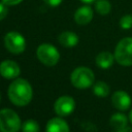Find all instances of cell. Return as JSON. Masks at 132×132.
<instances>
[{
    "mask_svg": "<svg viewBox=\"0 0 132 132\" xmlns=\"http://www.w3.org/2000/svg\"><path fill=\"white\" fill-rule=\"evenodd\" d=\"M43 1L45 4H47L48 6H52V7H57L63 2V0H43Z\"/></svg>",
    "mask_w": 132,
    "mask_h": 132,
    "instance_id": "obj_20",
    "label": "cell"
},
{
    "mask_svg": "<svg viewBox=\"0 0 132 132\" xmlns=\"http://www.w3.org/2000/svg\"><path fill=\"white\" fill-rule=\"evenodd\" d=\"M4 45L11 54L19 55L22 54L26 48V39L21 33L10 31L4 36Z\"/></svg>",
    "mask_w": 132,
    "mask_h": 132,
    "instance_id": "obj_6",
    "label": "cell"
},
{
    "mask_svg": "<svg viewBox=\"0 0 132 132\" xmlns=\"http://www.w3.org/2000/svg\"><path fill=\"white\" fill-rule=\"evenodd\" d=\"M127 123H128V118L126 117V114L121 112H117L112 114L109 120V124L114 129V131L127 127Z\"/></svg>",
    "mask_w": 132,
    "mask_h": 132,
    "instance_id": "obj_14",
    "label": "cell"
},
{
    "mask_svg": "<svg viewBox=\"0 0 132 132\" xmlns=\"http://www.w3.org/2000/svg\"><path fill=\"white\" fill-rule=\"evenodd\" d=\"M1 1L4 2L7 6H14V5H18L21 2H23L24 0H1Z\"/></svg>",
    "mask_w": 132,
    "mask_h": 132,
    "instance_id": "obj_21",
    "label": "cell"
},
{
    "mask_svg": "<svg viewBox=\"0 0 132 132\" xmlns=\"http://www.w3.org/2000/svg\"><path fill=\"white\" fill-rule=\"evenodd\" d=\"M114 132H132V128L130 127H125V128H122L120 130H116Z\"/></svg>",
    "mask_w": 132,
    "mask_h": 132,
    "instance_id": "obj_22",
    "label": "cell"
},
{
    "mask_svg": "<svg viewBox=\"0 0 132 132\" xmlns=\"http://www.w3.org/2000/svg\"><path fill=\"white\" fill-rule=\"evenodd\" d=\"M7 94L10 101L14 105L25 106L30 103L33 96V91L28 80L24 78H16L9 85Z\"/></svg>",
    "mask_w": 132,
    "mask_h": 132,
    "instance_id": "obj_1",
    "label": "cell"
},
{
    "mask_svg": "<svg viewBox=\"0 0 132 132\" xmlns=\"http://www.w3.org/2000/svg\"><path fill=\"white\" fill-rule=\"evenodd\" d=\"M21 73L20 66L16 62L11 60H5L0 63V74L4 78H16Z\"/></svg>",
    "mask_w": 132,
    "mask_h": 132,
    "instance_id": "obj_9",
    "label": "cell"
},
{
    "mask_svg": "<svg viewBox=\"0 0 132 132\" xmlns=\"http://www.w3.org/2000/svg\"><path fill=\"white\" fill-rule=\"evenodd\" d=\"M114 55L109 52H101L96 57V65L101 69H108L112 66L114 61Z\"/></svg>",
    "mask_w": 132,
    "mask_h": 132,
    "instance_id": "obj_13",
    "label": "cell"
},
{
    "mask_svg": "<svg viewBox=\"0 0 132 132\" xmlns=\"http://www.w3.org/2000/svg\"><path fill=\"white\" fill-rule=\"evenodd\" d=\"M79 1H81L82 3H86V4H90V3H93V2H95L96 0H79Z\"/></svg>",
    "mask_w": 132,
    "mask_h": 132,
    "instance_id": "obj_23",
    "label": "cell"
},
{
    "mask_svg": "<svg viewBox=\"0 0 132 132\" xmlns=\"http://www.w3.org/2000/svg\"><path fill=\"white\" fill-rule=\"evenodd\" d=\"M119 25L124 30H129L132 28V15L131 14H125L120 19Z\"/></svg>",
    "mask_w": 132,
    "mask_h": 132,
    "instance_id": "obj_18",
    "label": "cell"
},
{
    "mask_svg": "<svg viewBox=\"0 0 132 132\" xmlns=\"http://www.w3.org/2000/svg\"><path fill=\"white\" fill-rule=\"evenodd\" d=\"M23 132H39V125L34 120H28L22 125Z\"/></svg>",
    "mask_w": 132,
    "mask_h": 132,
    "instance_id": "obj_17",
    "label": "cell"
},
{
    "mask_svg": "<svg viewBox=\"0 0 132 132\" xmlns=\"http://www.w3.org/2000/svg\"><path fill=\"white\" fill-rule=\"evenodd\" d=\"M7 13H8L7 5L4 2L0 1V21L4 20L6 18V15H7Z\"/></svg>",
    "mask_w": 132,
    "mask_h": 132,
    "instance_id": "obj_19",
    "label": "cell"
},
{
    "mask_svg": "<svg viewBox=\"0 0 132 132\" xmlns=\"http://www.w3.org/2000/svg\"><path fill=\"white\" fill-rule=\"evenodd\" d=\"M78 36L72 31H64L58 36V41L65 47H73L78 43Z\"/></svg>",
    "mask_w": 132,
    "mask_h": 132,
    "instance_id": "obj_12",
    "label": "cell"
},
{
    "mask_svg": "<svg viewBox=\"0 0 132 132\" xmlns=\"http://www.w3.org/2000/svg\"><path fill=\"white\" fill-rule=\"evenodd\" d=\"M75 108V101L71 96H61L59 97L54 105L55 112L60 117L69 116Z\"/></svg>",
    "mask_w": 132,
    "mask_h": 132,
    "instance_id": "obj_7",
    "label": "cell"
},
{
    "mask_svg": "<svg viewBox=\"0 0 132 132\" xmlns=\"http://www.w3.org/2000/svg\"><path fill=\"white\" fill-rule=\"evenodd\" d=\"M0 102H1V95H0Z\"/></svg>",
    "mask_w": 132,
    "mask_h": 132,
    "instance_id": "obj_25",
    "label": "cell"
},
{
    "mask_svg": "<svg viewBox=\"0 0 132 132\" xmlns=\"http://www.w3.org/2000/svg\"><path fill=\"white\" fill-rule=\"evenodd\" d=\"M38 60L45 66H54L59 62L60 54L58 50L50 43H42L36 50Z\"/></svg>",
    "mask_w": 132,
    "mask_h": 132,
    "instance_id": "obj_5",
    "label": "cell"
},
{
    "mask_svg": "<svg viewBox=\"0 0 132 132\" xmlns=\"http://www.w3.org/2000/svg\"><path fill=\"white\" fill-rule=\"evenodd\" d=\"M114 59L122 66H132V37L121 39L114 48Z\"/></svg>",
    "mask_w": 132,
    "mask_h": 132,
    "instance_id": "obj_2",
    "label": "cell"
},
{
    "mask_svg": "<svg viewBox=\"0 0 132 132\" xmlns=\"http://www.w3.org/2000/svg\"><path fill=\"white\" fill-rule=\"evenodd\" d=\"M129 121H130V123L132 124V110H131L130 113H129Z\"/></svg>",
    "mask_w": 132,
    "mask_h": 132,
    "instance_id": "obj_24",
    "label": "cell"
},
{
    "mask_svg": "<svg viewBox=\"0 0 132 132\" xmlns=\"http://www.w3.org/2000/svg\"><path fill=\"white\" fill-rule=\"evenodd\" d=\"M71 84L77 88V89H87L90 88L95 80V75L94 72L88 68V67H77L75 68L70 76Z\"/></svg>",
    "mask_w": 132,
    "mask_h": 132,
    "instance_id": "obj_4",
    "label": "cell"
},
{
    "mask_svg": "<svg viewBox=\"0 0 132 132\" xmlns=\"http://www.w3.org/2000/svg\"><path fill=\"white\" fill-rule=\"evenodd\" d=\"M45 131L46 132H69V127L63 119L53 118L47 122Z\"/></svg>",
    "mask_w": 132,
    "mask_h": 132,
    "instance_id": "obj_11",
    "label": "cell"
},
{
    "mask_svg": "<svg viewBox=\"0 0 132 132\" xmlns=\"http://www.w3.org/2000/svg\"><path fill=\"white\" fill-rule=\"evenodd\" d=\"M93 15H94V12H93L92 7L89 5H82L75 10L73 18H74V22L77 25L84 26V25L89 24L92 21Z\"/></svg>",
    "mask_w": 132,
    "mask_h": 132,
    "instance_id": "obj_10",
    "label": "cell"
},
{
    "mask_svg": "<svg viewBox=\"0 0 132 132\" xmlns=\"http://www.w3.org/2000/svg\"><path fill=\"white\" fill-rule=\"evenodd\" d=\"M111 103L114 108L125 111L128 110L131 106V97L128 93L123 90L116 91L111 96Z\"/></svg>",
    "mask_w": 132,
    "mask_h": 132,
    "instance_id": "obj_8",
    "label": "cell"
},
{
    "mask_svg": "<svg viewBox=\"0 0 132 132\" xmlns=\"http://www.w3.org/2000/svg\"><path fill=\"white\" fill-rule=\"evenodd\" d=\"M93 93L98 97H106L109 94V87L106 82L99 80L93 86Z\"/></svg>",
    "mask_w": 132,
    "mask_h": 132,
    "instance_id": "obj_15",
    "label": "cell"
},
{
    "mask_svg": "<svg viewBox=\"0 0 132 132\" xmlns=\"http://www.w3.org/2000/svg\"><path fill=\"white\" fill-rule=\"evenodd\" d=\"M95 9L101 15H106L111 10V4L108 0H96Z\"/></svg>",
    "mask_w": 132,
    "mask_h": 132,
    "instance_id": "obj_16",
    "label": "cell"
},
{
    "mask_svg": "<svg viewBox=\"0 0 132 132\" xmlns=\"http://www.w3.org/2000/svg\"><path fill=\"white\" fill-rule=\"evenodd\" d=\"M22 128L18 113L9 108L0 110V132H18Z\"/></svg>",
    "mask_w": 132,
    "mask_h": 132,
    "instance_id": "obj_3",
    "label": "cell"
}]
</instances>
